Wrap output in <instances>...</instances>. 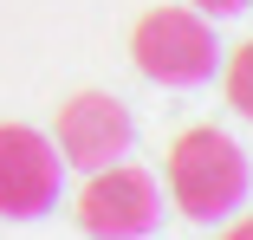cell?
Listing matches in <instances>:
<instances>
[{
    "instance_id": "obj_3",
    "label": "cell",
    "mask_w": 253,
    "mask_h": 240,
    "mask_svg": "<svg viewBox=\"0 0 253 240\" xmlns=\"http://www.w3.org/2000/svg\"><path fill=\"white\" fill-rule=\"evenodd\" d=\"M91 182L78 188V227L97 234V240H143V234H156L163 227V188L149 169L136 162H104V169H84Z\"/></svg>"
},
{
    "instance_id": "obj_6",
    "label": "cell",
    "mask_w": 253,
    "mask_h": 240,
    "mask_svg": "<svg viewBox=\"0 0 253 240\" xmlns=\"http://www.w3.org/2000/svg\"><path fill=\"white\" fill-rule=\"evenodd\" d=\"M221 84H227V104L253 123V39H240V45H234V59H227Z\"/></svg>"
},
{
    "instance_id": "obj_7",
    "label": "cell",
    "mask_w": 253,
    "mask_h": 240,
    "mask_svg": "<svg viewBox=\"0 0 253 240\" xmlns=\"http://www.w3.org/2000/svg\"><path fill=\"white\" fill-rule=\"evenodd\" d=\"M240 7H253V0H195V13H208V20H227Z\"/></svg>"
},
{
    "instance_id": "obj_2",
    "label": "cell",
    "mask_w": 253,
    "mask_h": 240,
    "mask_svg": "<svg viewBox=\"0 0 253 240\" xmlns=\"http://www.w3.org/2000/svg\"><path fill=\"white\" fill-rule=\"evenodd\" d=\"M130 59L149 84L163 91H195L221 72V45H214V20L195 7H149L130 26Z\"/></svg>"
},
{
    "instance_id": "obj_8",
    "label": "cell",
    "mask_w": 253,
    "mask_h": 240,
    "mask_svg": "<svg viewBox=\"0 0 253 240\" xmlns=\"http://www.w3.org/2000/svg\"><path fill=\"white\" fill-rule=\"evenodd\" d=\"M234 234H253V221H240V227H234Z\"/></svg>"
},
{
    "instance_id": "obj_1",
    "label": "cell",
    "mask_w": 253,
    "mask_h": 240,
    "mask_svg": "<svg viewBox=\"0 0 253 240\" xmlns=\"http://www.w3.org/2000/svg\"><path fill=\"white\" fill-rule=\"evenodd\" d=\"M163 175H169V201H175L195 227L234 221V208L247 201V188H253V169H247V156H240V143H234L227 130H214V123L182 130V136L169 143Z\"/></svg>"
},
{
    "instance_id": "obj_5",
    "label": "cell",
    "mask_w": 253,
    "mask_h": 240,
    "mask_svg": "<svg viewBox=\"0 0 253 240\" xmlns=\"http://www.w3.org/2000/svg\"><path fill=\"white\" fill-rule=\"evenodd\" d=\"M52 143H59V156H65L72 169H104V162L130 156V143H136L130 104L111 98V91H78V98L59 104Z\"/></svg>"
},
{
    "instance_id": "obj_4",
    "label": "cell",
    "mask_w": 253,
    "mask_h": 240,
    "mask_svg": "<svg viewBox=\"0 0 253 240\" xmlns=\"http://www.w3.org/2000/svg\"><path fill=\"white\" fill-rule=\"evenodd\" d=\"M65 156L33 123H0V221H39L59 208Z\"/></svg>"
}]
</instances>
